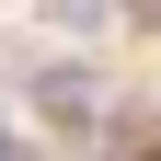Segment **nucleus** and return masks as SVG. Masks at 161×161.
<instances>
[{"mask_svg": "<svg viewBox=\"0 0 161 161\" xmlns=\"http://www.w3.org/2000/svg\"><path fill=\"white\" fill-rule=\"evenodd\" d=\"M0 161H23V150H12V127H0Z\"/></svg>", "mask_w": 161, "mask_h": 161, "instance_id": "3", "label": "nucleus"}, {"mask_svg": "<svg viewBox=\"0 0 161 161\" xmlns=\"http://www.w3.org/2000/svg\"><path fill=\"white\" fill-rule=\"evenodd\" d=\"M46 23L58 35H104V0H46Z\"/></svg>", "mask_w": 161, "mask_h": 161, "instance_id": "2", "label": "nucleus"}, {"mask_svg": "<svg viewBox=\"0 0 161 161\" xmlns=\"http://www.w3.org/2000/svg\"><path fill=\"white\" fill-rule=\"evenodd\" d=\"M35 115L46 127H104V80L80 69V58H46L35 69Z\"/></svg>", "mask_w": 161, "mask_h": 161, "instance_id": "1", "label": "nucleus"}]
</instances>
